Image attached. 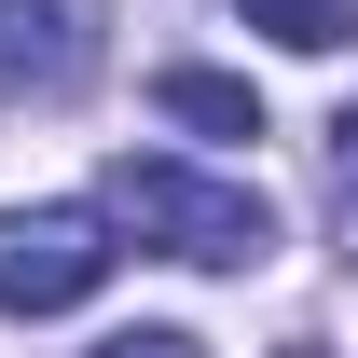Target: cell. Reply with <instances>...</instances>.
I'll return each instance as SVG.
<instances>
[{
	"mask_svg": "<svg viewBox=\"0 0 358 358\" xmlns=\"http://www.w3.org/2000/svg\"><path fill=\"white\" fill-rule=\"evenodd\" d=\"M96 207H110V234L166 248V262H207V275L275 262V207L262 193H248V179H207V166H166V152H124Z\"/></svg>",
	"mask_w": 358,
	"mask_h": 358,
	"instance_id": "1",
	"label": "cell"
},
{
	"mask_svg": "<svg viewBox=\"0 0 358 358\" xmlns=\"http://www.w3.org/2000/svg\"><path fill=\"white\" fill-rule=\"evenodd\" d=\"M110 275V207H14L0 221V317H69Z\"/></svg>",
	"mask_w": 358,
	"mask_h": 358,
	"instance_id": "2",
	"label": "cell"
},
{
	"mask_svg": "<svg viewBox=\"0 0 358 358\" xmlns=\"http://www.w3.org/2000/svg\"><path fill=\"white\" fill-rule=\"evenodd\" d=\"M96 69V14L83 0H0V110L14 96H69Z\"/></svg>",
	"mask_w": 358,
	"mask_h": 358,
	"instance_id": "3",
	"label": "cell"
},
{
	"mask_svg": "<svg viewBox=\"0 0 358 358\" xmlns=\"http://www.w3.org/2000/svg\"><path fill=\"white\" fill-rule=\"evenodd\" d=\"M152 110H166V124H193V138H262V96L234 83V69H166V83H152Z\"/></svg>",
	"mask_w": 358,
	"mask_h": 358,
	"instance_id": "4",
	"label": "cell"
},
{
	"mask_svg": "<svg viewBox=\"0 0 358 358\" xmlns=\"http://www.w3.org/2000/svg\"><path fill=\"white\" fill-rule=\"evenodd\" d=\"M262 42H289V55H331V42H358V0H234Z\"/></svg>",
	"mask_w": 358,
	"mask_h": 358,
	"instance_id": "5",
	"label": "cell"
},
{
	"mask_svg": "<svg viewBox=\"0 0 358 358\" xmlns=\"http://www.w3.org/2000/svg\"><path fill=\"white\" fill-rule=\"evenodd\" d=\"M331 179H345V262H358V110L331 124Z\"/></svg>",
	"mask_w": 358,
	"mask_h": 358,
	"instance_id": "6",
	"label": "cell"
},
{
	"mask_svg": "<svg viewBox=\"0 0 358 358\" xmlns=\"http://www.w3.org/2000/svg\"><path fill=\"white\" fill-rule=\"evenodd\" d=\"M96 358H207V345H193V331H110Z\"/></svg>",
	"mask_w": 358,
	"mask_h": 358,
	"instance_id": "7",
	"label": "cell"
}]
</instances>
